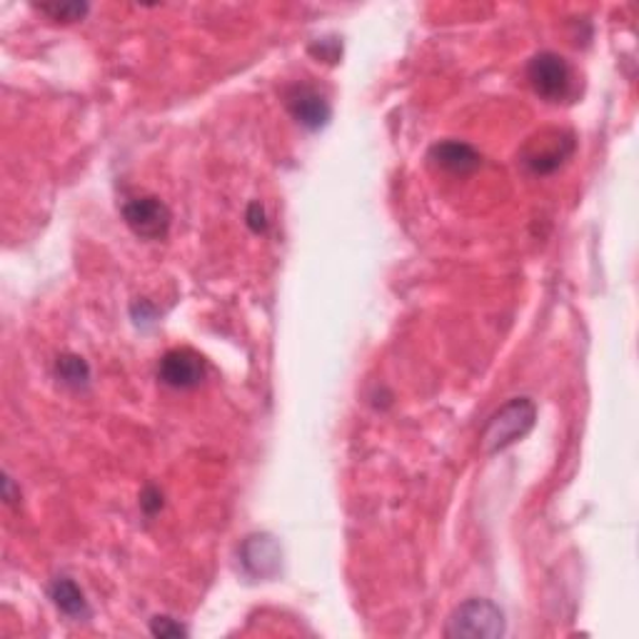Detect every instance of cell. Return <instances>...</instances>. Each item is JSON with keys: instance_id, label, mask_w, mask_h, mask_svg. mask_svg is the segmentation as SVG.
<instances>
[{"instance_id": "6da1fadb", "label": "cell", "mask_w": 639, "mask_h": 639, "mask_svg": "<svg viewBox=\"0 0 639 639\" xmlns=\"http://www.w3.org/2000/svg\"><path fill=\"white\" fill-rule=\"evenodd\" d=\"M537 419V407L530 398H514L507 402L505 407L489 417V423L483 433V448L487 454H497L510 448L518 440H522Z\"/></svg>"}, {"instance_id": "7a4b0ae2", "label": "cell", "mask_w": 639, "mask_h": 639, "mask_svg": "<svg viewBox=\"0 0 639 639\" xmlns=\"http://www.w3.org/2000/svg\"><path fill=\"white\" fill-rule=\"evenodd\" d=\"M448 637H470V639H497L505 635V615L502 610L489 600H468L452 612Z\"/></svg>"}, {"instance_id": "3957f363", "label": "cell", "mask_w": 639, "mask_h": 639, "mask_svg": "<svg viewBox=\"0 0 639 639\" xmlns=\"http://www.w3.org/2000/svg\"><path fill=\"white\" fill-rule=\"evenodd\" d=\"M575 153V135L567 130H542L522 147L520 161L535 175H549L570 161Z\"/></svg>"}, {"instance_id": "277c9868", "label": "cell", "mask_w": 639, "mask_h": 639, "mask_svg": "<svg viewBox=\"0 0 639 639\" xmlns=\"http://www.w3.org/2000/svg\"><path fill=\"white\" fill-rule=\"evenodd\" d=\"M528 81L540 98L549 103H559L570 95L572 85V70L567 60L557 52H537L528 66Z\"/></svg>"}, {"instance_id": "5b68a950", "label": "cell", "mask_w": 639, "mask_h": 639, "mask_svg": "<svg viewBox=\"0 0 639 639\" xmlns=\"http://www.w3.org/2000/svg\"><path fill=\"white\" fill-rule=\"evenodd\" d=\"M122 217H126V225L130 230L143 240H163L168 235L173 221L168 205L153 196L128 200L122 205Z\"/></svg>"}, {"instance_id": "8992f818", "label": "cell", "mask_w": 639, "mask_h": 639, "mask_svg": "<svg viewBox=\"0 0 639 639\" xmlns=\"http://www.w3.org/2000/svg\"><path fill=\"white\" fill-rule=\"evenodd\" d=\"M157 378L175 390L198 388L205 378L203 355H198L190 347H175L163 355L161 365H157Z\"/></svg>"}, {"instance_id": "52a82bcc", "label": "cell", "mask_w": 639, "mask_h": 639, "mask_svg": "<svg viewBox=\"0 0 639 639\" xmlns=\"http://www.w3.org/2000/svg\"><path fill=\"white\" fill-rule=\"evenodd\" d=\"M285 105H287V110H291V116L308 130L326 128L332 116V108L326 95H322L318 87L305 85V83L287 87Z\"/></svg>"}, {"instance_id": "ba28073f", "label": "cell", "mask_w": 639, "mask_h": 639, "mask_svg": "<svg viewBox=\"0 0 639 639\" xmlns=\"http://www.w3.org/2000/svg\"><path fill=\"white\" fill-rule=\"evenodd\" d=\"M280 545L270 535H252L242 542L240 547V563L245 572L250 577H260V580H270L280 572Z\"/></svg>"}, {"instance_id": "9c48e42d", "label": "cell", "mask_w": 639, "mask_h": 639, "mask_svg": "<svg viewBox=\"0 0 639 639\" xmlns=\"http://www.w3.org/2000/svg\"><path fill=\"white\" fill-rule=\"evenodd\" d=\"M427 161H430L437 170L450 173V175H470L480 168L483 157L475 151V147L468 143H460V140H442V143H435L427 153Z\"/></svg>"}, {"instance_id": "30bf717a", "label": "cell", "mask_w": 639, "mask_h": 639, "mask_svg": "<svg viewBox=\"0 0 639 639\" xmlns=\"http://www.w3.org/2000/svg\"><path fill=\"white\" fill-rule=\"evenodd\" d=\"M50 600H52V605L63 612V615L73 617V619H83V617L91 615V607H87L85 594L81 592V588H78L73 580H70V577H58V580H52Z\"/></svg>"}, {"instance_id": "8fae6325", "label": "cell", "mask_w": 639, "mask_h": 639, "mask_svg": "<svg viewBox=\"0 0 639 639\" xmlns=\"http://www.w3.org/2000/svg\"><path fill=\"white\" fill-rule=\"evenodd\" d=\"M56 372L60 380L70 384V388H85L87 380H91V367H87L83 357H78V355L58 357Z\"/></svg>"}, {"instance_id": "7c38bea8", "label": "cell", "mask_w": 639, "mask_h": 639, "mask_svg": "<svg viewBox=\"0 0 639 639\" xmlns=\"http://www.w3.org/2000/svg\"><path fill=\"white\" fill-rule=\"evenodd\" d=\"M40 13L50 15L52 21H81V17L87 13L85 3H56V5H38Z\"/></svg>"}, {"instance_id": "4fadbf2b", "label": "cell", "mask_w": 639, "mask_h": 639, "mask_svg": "<svg viewBox=\"0 0 639 639\" xmlns=\"http://www.w3.org/2000/svg\"><path fill=\"white\" fill-rule=\"evenodd\" d=\"M151 632L155 637H188V629L186 627H182L180 623H175L173 617H165V615L153 617Z\"/></svg>"}, {"instance_id": "5bb4252c", "label": "cell", "mask_w": 639, "mask_h": 639, "mask_svg": "<svg viewBox=\"0 0 639 639\" xmlns=\"http://www.w3.org/2000/svg\"><path fill=\"white\" fill-rule=\"evenodd\" d=\"M140 505H143V510H145L147 514H153L155 510H161L163 497H161V493H157L155 487H147L145 493H143V500H140Z\"/></svg>"}, {"instance_id": "9a60e30c", "label": "cell", "mask_w": 639, "mask_h": 639, "mask_svg": "<svg viewBox=\"0 0 639 639\" xmlns=\"http://www.w3.org/2000/svg\"><path fill=\"white\" fill-rule=\"evenodd\" d=\"M248 223L256 233H265L268 230V223H265V213H262V208L258 203L250 205V213H248Z\"/></svg>"}]
</instances>
